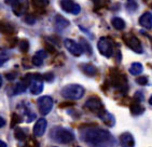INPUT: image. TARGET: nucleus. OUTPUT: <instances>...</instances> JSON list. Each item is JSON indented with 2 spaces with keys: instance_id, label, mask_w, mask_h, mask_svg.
Returning a JSON list of instances; mask_svg holds the SVG:
<instances>
[{
  "instance_id": "f257e3e1",
  "label": "nucleus",
  "mask_w": 152,
  "mask_h": 147,
  "mask_svg": "<svg viewBox=\"0 0 152 147\" xmlns=\"http://www.w3.org/2000/svg\"><path fill=\"white\" fill-rule=\"evenodd\" d=\"M82 141L93 146H102V145H113L114 138L111 134L98 126H88L81 131Z\"/></svg>"
},
{
  "instance_id": "f03ea898",
  "label": "nucleus",
  "mask_w": 152,
  "mask_h": 147,
  "mask_svg": "<svg viewBox=\"0 0 152 147\" xmlns=\"http://www.w3.org/2000/svg\"><path fill=\"white\" fill-rule=\"evenodd\" d=\"M51 137L57 143L61 144H68L75 140V134L72 131L61 128V126H56L51 131Z\"/></svg>"
},
{
  "instance_id": "7ed1b4c3",
  "label": "nucleus",
  "mask_w": 152,
  "mask_h": 147,
  "mask_svg": "<svg viewBox=\"0 0 152 147\" xmlns=\"http://www.w3.org/2000/svg\"><path fill=\"white\" fill-rule=\"evenodd\" d=\"M61 94L66 100H71V101L80 100L84 95V88L80 85H76V83L67 85L61 89Z\"/></svg>"
},
{
  "instance_id": "20e7f679",
  "label": "nucleus",
  "mask_w": 152,
  "mask_h": 147,
  "mask_svg": "<svg viewBox=\"0 0 152 147\" xmlns=\"http://www.w3.org/2000/svg\"><path fill=\"white\" fill-rule=\"evenodd\" d=\"M97 48L100 54H102L106 57H111L113 54V43L109 38L102 37L97 43Z\"/></svg>"
},
{
  "instance_id": "39448f33",
  "label": "nucleus",
  "mask_w": 152,
  "mask_h": 147,
  "mask_svg": "<svg viewBox=\"0 0 152 147\" xmlns=\"http://www.w3.org/2000/svg\"><path fill=\"white\" fill-rule=\"evenodd\" d=\"M43 76H41L39 74H32V79L29 85L31 94L38 95L42 92V90H43Z\"/></svg>"
},
{
  "instance_id": "423d86ee",
  "label": "nucleus",
  "mask_w": 152,
  "mask_h": 147,
  "mask_svg": "<svg viewBox=\"0 0 152 147\" xmlns=\"http://www.w3.org/2000/svg\"><path fill=\"white\" fill-rule=\"evenodd\" d=\"M37 104H38V107H39V110H40V112H41V115L45 116V115H48L51 110H52L53 98L51 96L44 95V96L38 98Z\"/></svg>"
},
{
  "instance_id": "0eeeda50",
  "label": "nucleus",
  "mask_w": 152,
  "mask_h": 147,
  "mask_svg": "<svg viewBox=\"0 0 152 147\" xmlns=\"http://www.w3.org/2000/svg\"><path fill=\"white\" fill-rule=\"evenodd\" d=\"M6 2L11 6L14 14L18 15V16H20L24 12L26 11L27 4H28L27 0H6Z\"/></svg>"
},
{
  "instance_id": "6e6552de",
  "label": "nucleus",
  "mask_w": 152,
  "mask_h": 147,
  "mask_svg": "<svg viewBox=\"0 0 152 147\" xmlns=\"http://www.w3.org/2000/svg\"><path fill=\"white\" fill-rule=\"evenodd\" d=\"M85 107H88L91 112H95L99 116L105 109H104V105H102V101L98 97H90L86 102H85Z\"/></svg>"
},
{
  "instance_id": "1a4fd4ad",
  "label": "nucleus",
  "mask_w": 152,
  "mask_h": 147,
  "mask_svg": "<svg viewBox=\"0 0 152 147\" xmlns=\"http://www.w3.org/2000/svg\"><path fill=\"white\" fill-rule=\"evenodd\" d=\"M61 9L64 10L65 12L71 13V14H79L81 11V7L76 3L73 0H61Z\"/></svg>"
},
{
  "instance_id": "9d476101",
  "label": "nucleus",
  "mask_w": 152,
  "mask_h": 147,
  "mask_svg": "<svg viewBox=\"0 0 152 147\" xmlns=\"http://www.w3.org/2000/svg\"><path fill=\"white\" fill-rule=\"evenodd\" d=\"M64 46L67 49L68 52H70L72 55L77 56V57L83 53V49H82L81 44L77 43L76 41H73L72 39H65Z\"/></svg>"
},
{
  "instance_id": "9b49d317",
  "label": "nucleus",
  "mask_w": 152,
  "mask_h": 147,
  "mask_svg": "<svg viewBox=\"0 0 152 147\" xmlns=\"http://www.w3.org/2000/svg\"><path fill=\"white\" fill-rule=\"evenodd\" d=\"M124 41L125 43L129 46V48H131L133 51L137 53H142V46H141L140 41H139V39L137 37H135L133 35H129L124 37Z\"/></svg>"
},
{
  "instance_id": "f8f14e48",
  "label": "nucleus",
  "mask_w": 152,
  "mask_h": 147,
  "mask_svg": "<svg viewBox=\"0 0 152 147\" xmlns=\"http://www.w3.org/2000/svg\"><path fill=\"white\" fill-rule=\"evenodd\" d=\"M48 122L44 118H40L37 120V122L34 126V135L37 136V137H40L44 134L45 130H47Z\"/></svg>"
},
{
  "instance_id": "ddd939ff",
  "label": "nucleus",
  "mask_w": 152,
  "mask_h": 147,
  "mask_svg": "<svg viewBox=\"0 0 152 147\" xmlns=\"http://www.w3.org/2000/svg\"><path fill=\"white\" fill-rule=\"evenodd\" d=\"M139 24L143 28L151 29L152 28V13L150 12H145L140 18H139Z\"/></svg>"
},
{
  "instance_id": "4468645a",
  "label": "nucleus",
  "mask_w": 152,
  "mask_h": 147,
  "mask_svg": "<svg viewBox=\"0 0 152 147\" xmlns=\"http://www.w3.org/2000/svg\"><path fill=\"white\" fill-rule=\"evenodd\" d=\"M47 56H48V53L44 50L38 51L34 55V57H32V64L35 65V66H41L44 60L47 59Z\"/></svg>"
},
{
  "instance_id": "2eb2a0df",
  "label": "nucleus",
  "mask_w": 152,
  "mask_h": 147,
  "mask_svg": "<svg viewBox=\"0 0 152 147\" xmlns=\"http://www.w3.org/2000/svg\"><path fill=\"white\" fill-rule=\"evenodd\" d=\"M120 142L121 145H123V146H134L135 145L134 137H133L131 133H123V134H121Z\"/></svg>"
},
{
  "instance_id": "dca6fc26",
  "label": "nucleus",
  "mask_w": 152,
  "mask_h": 147,
  "mask_svg": "<svg viewBox=\"0 0 152 147\" xmlns=\"http://www.w3.org/2000/svg\"><path fill=\"white\" fill-rule=\"evenodd\" d=\"M69 25V22L66 20L65 18L61 16V15H56L55 20H54V26H55L56 29H65L66 27Z\"/></svg>"
},
{
  "instance_id": "f3484780",
  "label": "nucleus",
  "mask_w": 152,
  "mask_h": 147,
  "mask_svg": "<svg viewBox=\"0 0 152 147\" xmlns=\"http://www.w3.org/2000/svg\"><path fill=\"white\" fill-rule=\"evenodd\" d=\"M99 118L108 126H113V124H114V118H113V116L110 115V114H109V112H107L106 110H104V112L100 114Z\"/></svg>"
},
{
  "instance_id": "a211bd4d",
  "label": "nucleus",
  "mask_w": 152,
  "mask_h": 147,
  "mask_svg": "<svg viewBox=\"0 0 152 147\" xmlns=\"http://www.w3.org/2000/svg\"><path fill=\"white\" fill-rule=\"evenodd\" d=\"M81 68V71L85 74V75H88V76H95L96 75V68L94 67L92 64H81L80 66Z\"/></svg>"
},
{
  "instance_id": "6ab92c4d",
  "label": "nucleus",
  "mask_w": 152,
  "mask_h": 147,
  "mask_svg": "<svg viewBox=\"0 0 152 147\" xmlns=\"http://www.w3.org/2000/svg\"><path fill=\"white\" fill-rule=\"evenodd\" d=\"M142 71L143 67L140 63H133L132 66L129 67V73L132 74L133 76H137V75L142 73Z\"/></svg>"
},
{
  "instance_id": "aec40b11",
  "label": "nucleus",
  "mask_w": 152,
  "mask_h": 147,
  "mask_svg": "<svg viewBox=\"0 0 152 147\" xmlns=\"http://www.w3.org/2000/svg\"><path fill=\"white\" fill-rule=\"evenodd\" d=\"M111 24H112V26L118 30H122L125 28V22L120 18H113L111 21Z\"/></svg>"
},
{
  "instance_id": "412c9836",
  "label": "nucleus",
  "mask_w": 152,
  "mask_h": 147,
  "mask_svg": "<svg viewBox=\"0 0 152 147\" xmlns=\"http://www.w3.org/2000/svg\"><path fill=\"white\" fill-rule=\"evenodd\" d=\"M80 44H81L82 49H83V52L88 53V54H92V48L91 46L88 44V42L85 40V39H81L80 40Z\"/></svg>"
},
{
  "instance_id": "4be33fe9",
  "label": "nucleus",
  "mask_w": 152,
  "mask_h": 147,
  "mask_svg": "<svg viewBox=\"0 0 152 147\" xmlns=\"http://www.w3.org/2000/svg\"><path fill=\"white\" fill-rule=\"evenodd\" d=\"M131 112L134 115H140L143 112V108L139 104H132L131 105Z\"/></svg>"
},
{
  "instance_id": "5701e85b",
  "label": "nucleus",
  "mask_w": 152,
  "mask_h": 147,
  "mask_svg": "<svg viewBox=\"0 0 152 147\" xmlns=\"http://www.w3.org/2000/svg\"><path fill=\"white\" fill-rule=\"evenodd\" d=\"M126 9L129 12H135L137 10V2L136 0H127L126 2Z\"/></svg>"
},
{
  "instance_id": "b1692460",
  "label": "nucleus",
  "mask_w": 152,
  "mask_h": 147,
  "mask_svg": "<svg viewBox=\"0 0 152 147\" xmlns=\"http://www.w3.org/2000/svg\"><path fill=\"white\" fill-rule=\"evenodd\" d=\"M15 138L18 140V141H24L26 135H25V132H24L23 130L20 129V128H18V129L15 130V134H14Z\"/></svg>"
},
{
  "instance_id": "393cba45",
  "label": "nucleus",
  "mask_w": 152,
  "mask_h": 147,
  "mask_svg": "<svg viewBox=\"0 0 152 147\" xmlns=\"http://www.w3.org/2000/svg\"><path fill=\"white\" fill-rule=\"evenodd\" d=\"M32 3L36 7L42 8V7H47L49 4V0H32Z\"/></svg>"
},
{
  "instance_id": "a878e982",
  "label": "nucleus",
  "mask_w": 152,
  "mask_h": 147,
  "mask_svg": "<svg viewBox=\"0 0 152 147\" xmlns=\"http://www.w3.org/2000/svg\"><path fill=\"white\" fill-rule=\"evenodd\" d=\"M28 49H29V43H28V41L23 40V41L20 42V50L22 51V52H27Z\"/></svg>"
},
{
  "instance_id": "bb28decb",
  "label": "nucleus",
  "mask_w": 152,
  "mask_h": 147,
  "mask_svg": "<svg viewBox=\"0 0 152 147\" xmlns=\"http://www.w3.org/2000/svg\"><path fill=\"white\" fill-rule=\"evenodd\" d=\"M136 82L140 85H148V78L145 76H140L136 79Z\"/></svg>"
},
{
  "instance_id": "cd10ccee",
  "label": "nucleus",
  "mask_w": 152,
  "mask_h": 147,
  "mask_svg": "<svg viewBox=\"0 0 152 147\" xmlns=\"http://www.w3.org/2000/svg\"><path fill=\"white\" fill-rule=\"evenodd\" d=\"M43 79L45 80V81H49V82H51V81L54 79V75H53L52 73L44 74V75H43Z\"/></svg>"
},
{
  "instance_id": "c85d7f7f",
  "label": "nucleus",
  "mask_w": 152,
  "mask_h": 147,
  "mask_svg": "<svg viewBox=\"0 0 152 147\" xmlns=\"http://www.w3.org/2000/svg\"><path fill=\"white\" fill-rule=\"evenodd\" d=\"M15 121H16V122H18V123H20V121H22V119H20V117H18V115H13V117H12V122H11V126L12 128H13V126H15Z\"/></svg>"
},
{
  "instance_id": "c756f323",
  "label": "nucleus",
  "mask_w": 152,
  "mask_h": 147,
  "mask_svg": "<svg viewBox=\"0 0 152 147\" xmlns=\"http://www.w3.org/2000/svg\"><path fill=\"white\" fill-rule=\"evenodd\" d=\"M135 98H137L138 101H142L143 100L142 93H141V92H137V93L135 94Z\"/></svg>"
},
{
  "instance_id": "7c9ffc66",
  "label": "nucleus",
  "mask_w": 152,
  "mask_h": 147,
  "mask_svg": "<svg viewBox=\"0 0 152 147\" xmlns=\"http://www.w3.org/2000/svg\"><path fill=\"white\" fill-rule=\"evenodd\" d=\"M26 22L28 24H35V18H31V16H27V18H26Z\"/></svg>"
},
{
  "instance_id": "2f4dec72",
  "label": "nucleus",
  "mask_w": 152,
  "mask_h": 147,
  "mask_svg": "<svg viewBox=\"0 0 152 147\" xmlns=\"http://www.w3.org/2000/svg\"><path fill=\"white\" fill-rule=\"evenodd\" d=\"M15 76H16V75H12V73L11 74H7V79H9V80H13L15 78Z\"/></svg>"
},
{
  "instance_id": "473e14b6",
  "label": "nucleus",
  "mask_w": 152,
  "mask_h": 147,
  "mask_svg": "<svg viewBox=\"0 0 152 147\" xmlns=\"http://www.w3.org/2000/svg\"><path fill=\"white\" fill-rule=\"evenodd\" d=\"M6 126V120H4L2 117H0V126L2 128V126Z\"/></svg>"
},
{
  "instance_id": "72a5a7b5",
  "label": "nucleus",
  "mask_w": 152,
  "mask_h": 147,
  "mask_svg": "<svg viewBox=\"0 0 152 147\" xmlns=\"http://www.w3.org/2000/svg\"><path fill=\"white\" fill-rule=\"evenodd\" d=\"M0 145H1V146H2V147H6V146H7V144H6V143H4V142H3V141L0 142Z\"/></svg>"
},
{
  "instance_id": "f704fd0d",
  "label": "nucleus",
  "mask_w": 152,
  "mask_h": 147,
  "mask_svg": "<svg viewBox=\"0 0 152 147\" xmlns=\"http://www.w3.org/2000/svg\"><path fill=\"white\" fill-rule=\"evenodd\" d=\"M149 104H150V105H152V96L149 98Z\"/></svg>"
},
{
  "instance_id": "c9c22d12",
  "label": "nucleus",
  "mask_w": 152,
  "mask_h": 147,
  "mask_svg": "<svg viewBox=\"0 0 152 147\" xmlns=\"http://www.w3.org/2000/svg\"><path fill=\"white\" fill-rule=\"evenodd\" d=\"M151 8H152V4H151Z\"/></svg>"
}]
</instances>
